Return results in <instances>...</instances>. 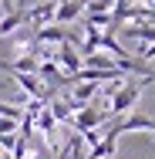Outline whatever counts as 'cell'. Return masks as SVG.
Returning a JSON list of instances; mask_svg holds the SVG:
<instances>
[{
    "mask_svg": "<svg viewBox=\"0 0 155 159\" xmlns=\"http://www.w3.org/2000/svg\"><path fill=\"white\" fill-rule=\"evenodd\" d=\"M142 88H145V78H142V81H122V85L111 92V108H108V115H125V112H131V105L142 98Z\"/></svg>",
    "mask_w": 155,
    "mask_h": 159,
    "instance_id": "1",
    "label": "cell"
},
{
    "mask_svg": "<svg viewBox=\"0 0 155 159\" xmlns=\"http://www.w3.org/2000/svg\"><path fill=\"white\" fill-rule=\"evenodd\" d=\"M10 75H14V81H17L31 98H37V102L47 98V88H44V78H41V75H34V71H10Z\"/></svg>",
    "mask_w": 155,
    "mask_h": 159,
    "instance_id": "2",
    "label": "cell"
},
{
    "mask_svg": "<svg viewBox=\"0 0 155 159\" xmlns=\"http://www.w3.org/2000/svg\"><path fill=\"white\" fill-rule=\"evenodd\" d=\"M101 119H105V112H98L94 105H84V108H78V112H74V119H71V122H74L78 135H81V132H91V129H98V122H101Z\"/></svg>",
    "mask_w": 155,
    "mask_h": 159,
    "instance_id": "3",
    "label": "cell"
},
{
    "mask_svg": "<svg viewBox=\"0 0 155 159\" xmlns=\"http://www.w3.org/2000/svg\"><path fill=\"white\" fill-rule=\"evenodd\" d=\"M58 64H61L67 75H78V71L84 68V58L74 51V44H71V41H64L61 48H58Z\"/></svg>",
    "mask_w": 155,
    "mask_h": 159,
    "instance_id": "4",
    "label": "cell"
},
{
    "mask_svg": "<svg viewBox=\"0 0 155 159\" xmlns=\"http://www.w3.org/2000/svg\"><path fill=\"white\" fill-rule=\"evenodd\" d=\"M54 10H58V0H44L31 10H24V24H44V20H54Z\"/></svg>",
    "mask_w": 155,
    "mask_h": 159,
    "instance_id": "5",
    "label": "cell"
},
{
    "mask_svg": "<svg viewBox=\"0 0 155 159\" xmlns=\"http://www.w3.org/2000/svg\"><path fill=\"white\" fill-rule=\"evenodd\" d=\"M34 125L41 129V132H47V135H51V132L58 129V119H54V112H51V105H44V108L37 112V119H34Z\"/></svg>",
    "mask_w": 155,
    "mask_h": 159,
    "instance_id": "6",
    "label": "cell"
},
{
    "mask_svg": "<svg viewBox=\"0 0 155 159\" xmlns=\"http://www.w3.org/2000/svg\"><path fill=\"white\" fill-rule=\"evenodd\" d=\"M0 132H20V119H7V115H0Z\"/></svg>",
    "mask_w": 155,
    "mask_h": 159,
    "instance_id": "7",
    "label": "cell"
},
{
    "mask_svg": "<svg viewBox=\"0 0 155 159\" xmlns=\"http://www.w3.org/2000/svg\"><path fill=\"white\" fill-rule=\"evenodd\" d=\"M74 142H78V139H71V142L61 149V156H54V159H71V152H74Z\"/></svg>",
    "mask_w": 155,
    "mask_h": 159,
    "instance_id": "8",
    "label": "cell"
},
{
    "mask_svg": "<svg viewBox=\"0 0 155 159\" xmlns=\"http://www.w3.org/2000/svg\"><path fill=\"white\" fill-rule=\"evenodd\" d=\"M10 10H17V0H0V14H10Z\"/></svg>",
    "mask_w": 155,
    "mask_h": 159,
    "instance_id": "9",
    "label": "cell"
},
{
    "mask_svg": "<svg viewBox=\"0 0 155 159\" xmlns=\"http://www.w3.org/2000/svg\"><path fill=\"white\" fill-rule=\"evenodd\" d=\"M142 58H145V61H155V44H149V48H142Z\"/></svg>",
    "mask_w": 155,
    "mask_h": 159,
    "instance_id": "10",
    "label": "cell"
},
{
    "mask_svg": "<svg viewBox=\"0 0 155 159\" xmlns=\"http://www.w3.org/2000/svg\"><path fill=\"white\" fill-rule=\"evenodd\" d=\"M3 159H17V156H3Z\"/></svg>",
    "mask_w": 155,
    "mask_h": 159,
    "instance_id": "11",
    "label": "cell"
},
{
    "mask_svg": "<svg viewBox=\"0 0 155 159\" xmlns=\"http://www.w3.org/2000/svg\"><path fill=\"white\" fill-rule=\"evenodd\" d=\"M108 159H115V156H108Z\"/></svg>",
    "mask_w": 155,
    "mask_h": 159,
    "instance_id": "12",
    "label": "cell"
}]
</instances>
